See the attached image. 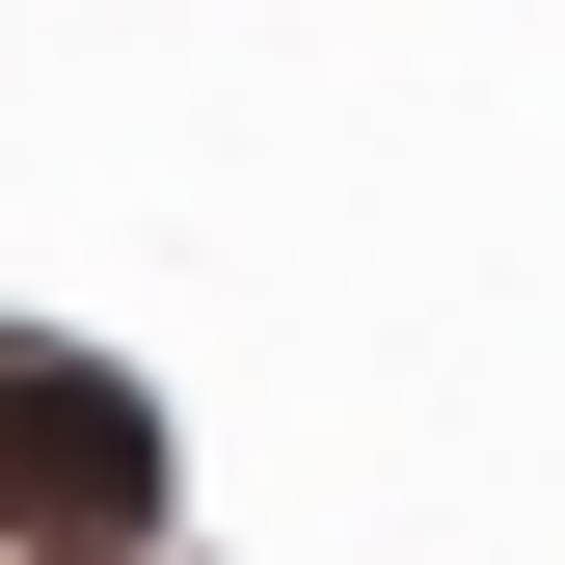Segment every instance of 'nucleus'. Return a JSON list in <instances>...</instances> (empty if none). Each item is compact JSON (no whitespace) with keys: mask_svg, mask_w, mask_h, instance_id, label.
I'll list each match as a JSON object with an SVG mask.
<instances>
[{"mask_svg":"<svg viewBox=\"0 0 565 565\" xmlns=\"http://www.w3.org/2000/svg\"><path fill=\"white\" fill-rule=\"evenodd\" d=\"M162 512H189L162 404H135L108 350L0 323V565H162Z\"/></svg>","mask_w":565,"mask_h":565,"instance_id":"f257e3e1","label":"nucleus"}]
</instances>
